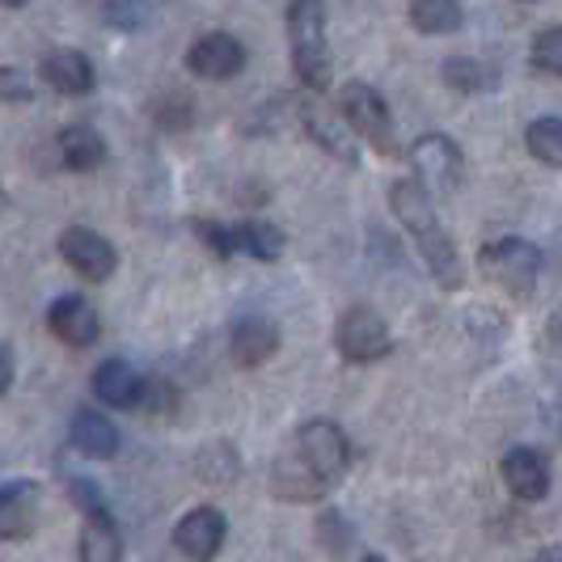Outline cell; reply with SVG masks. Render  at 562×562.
<instances>
[{
  "label": "cell",
  "instance_id": "28",
  "mask_svg": "<svg viewBox=\"0 0 562 562\" xmlns=\"http://www.w3.org/2000/svg\"><path fill=\"white\" fill-rule=\"evenodd\" d=\"M178 406V390L161 381V376H153V381H144V397L136 411H148V415H169Z\"/></svg>",
  "mask_w": 562,
  "mask_h": 562
},
{
  "label": "cell",
  "instance_id": "14",
  "mask_svg": "<svg viewBox=\"0 0 562 562\" xmlns=\"http://www.w3.org/2000/svg\"><path fill=\"white\" fill-rule=\"evenodd\" d=\"M89 385H93V397L102 406H114V411H132V406H140L144 397V376L127 360H119V356H111V360H102V364L93 368Z\"/></svg>",
  "mask_w": 562,
  "mask_h": 562
},
{
  "label": "cell",
  "instance_id": "2",
  "mask_svg": "<svg viewBox=\"0 0 562 562\" xmlns=\"http://www.w3.org/2000/svg\"><path fill=\"white\" fill-rule=\"evenodd\" d=\"M390 207L402 221V228L411 233V241L419 246L427 271L436 276V283L445 288H461L465 271H461V258H457V246L445 233L440 216H436V203H431V191L423 187L419 178H397L390 182Z\"/></svg>",
  "mask_w": 562,
  "mask_h": 562
},
{
  "label": "cell",
  "instance_id": "29",
  "mask_svg": "<svg viewBox=\"0 0 562 562\" xmlns=\"http://www.w3.org/2000/svg\"><path fill=\"white\" fill-rule=\"evenodd\" d=\"M0 89H4V102H30L34 98V85L18 68H0Z\"/></svg>",
  "mask_w": 562,
  "mask_h": 562
},
{
  "label": "cell",
  "instance_id": "22",
  "mask_svg": "<svg viewBox=\"0 0 562 562\" xmlns=\"http://www.w3.org/2000/svg\"><path fill=\"white\" fill-rule=\"evenodd\" d=\"M525 148L533 153L541 166L562 169V119L546 114V119H533L525 127Z\"/></svg>",
  "mask_w": 562,
  "mask_h": 562
},
{
  "label": "cell",
  "instance_id": "31",
  "mask_svg": "<svg viewBox=\"0 0 562 562\" xmlns=\"http://www.w3.org/2000/svg\"><path fill=\"white\" fill-rule=\"evenodd\" d=\"M4 9H22V4H30V0H0Z\"/></svg>",
  "mask_w": 562,
  "mask_h": 562
},
{
  "label": "cell",
  "instance_id": "5",
  "mask_svg": "<svg viewBox=\"0 0 562 562\" xmlns=\"http://www.w3.org/2000/svg\"><path fill=\"white\" fill-rule=\"evenodd\" d=\"M479 271L512 296H529L541 276V250L529 246L525 237H499L479 250Z\"/></svg>",
  "mask_w": 562,
  "mask_h": 562
},
{
  "label": "cell",
  "instance_id": "30",
  "mask_svg": "<svg viewBox=\"0 0 562 562\" xmlns=\"http://www.w3.org/2000/svg\"><path fill=\"white\" fill-rule=\"evenodd\" d=\"M13 368H18V360H13V342L4 338V342H0V394L13 390Z\"/></svg>",
  "mask_w": 562,
  "mask_h": 562
},
{
  "label": "cell",
  "instance_id": "9",
  "mask_svg": "<svg viewBox=\"0 0 562 562\" xmlns=\"http://www.w3.org/2000/svg\"><path fill=\"white\" fill-rule=\"evenodd\" d=\"M187 68L195 72L199 81H233L246 68V47H241V38H233L225 30L199 34L195 43L187 47Z\"/></svg>",
  "mask_w": 562,
  "mask_h": 562
},
{
  "label": "cell",
  "instance_id": "15",
  "mask_svg": "<svg viewBox=\"0 0 562 562\" xmlns=\"http://www.w3.org/2000/svg\"><path fill=\"white\" fill-rule=\"evenodd\" d=\"M280 351V326L271 322V317H241L237 326H233V335H228V356H233V364L241 368H258L267 364L271 356Z\"/></svg>",
  "mask_w": 562,
  "mask_h": 562
},
{
  "label": "cell",
  "instance_id": "12",
  "mask_svg": "<svg viewBox=\"0 0 562 562\" xmlns=\"http://www.w3.org/2000/svg\"><path fill=\"white\" fill-rule=\"evenodd\" d=\"M47 330L64 347L85 351V347H93L102 338V317H98V310L85 296H59V301H52V310H47Z\"/></svg>",
  "mask_w": 562,
  "mask_h": 562
},
{
  "label": "cell",
  "instance_id": "24",
  "mask_svg": "<svg viewBox=\"0 0 562 562\" xmlns=\"http://www.w3.org/2000/svg\"><path fill=\"white\" fill-rule=\"evenodd\" d=\"M533 68L546 77H562V26H546L529 47Z\"/></svg>",
  "mask_w": 562,
  "mask_h": 562
},
{
  "label": "cell",
  "instance_id": "8",
  "mask_svg": "<svg viewBox=\"0 0 562 562\" xmlns=\"http://www.w3.org/2000/svg\"><path fill=\"white\" fill-rule=\"evenodd\" d=\"M59 258L89 283H106L119 271V250L102 233H93L85 225H72L59 233Z\"/></svg>",
  "mask_w": 562,
  "mask_h": 562
},
{
  "label": "cell",
  "instance_id": "6",
  "mask_svg": "<svg viewBox=\"0 0 562 562\" xmlns=\"http://www.w3.org/2000/svg\"><path fill=\"white\" fill-rule=\"evenodd\" d=\"M335 342H338V356L347 364H376V360H385L394 351V330H390V322L376 310L351 305V310L338 317Z\"/></svg>",
  "mask_w": 562,
  "mask_h": 562
},
{
  "label": "cell",
  "instance_id": "11",
  "mask_svg": "<svg viewBox=\"0 0 562 562\" xmlns=\"http://www.w3.org/2000/svg\"><path fill=\"white\" fill-rule=\"evenodd\" d=\"M43 512V486L30 479H9L0 486V537L4 541H22L34 533Z\"/></svg>",
  "mask_w": 562,
  "mask_h": 562
},
{
  "label": "cell",
  "instance_id": "20",
  "mask_svg": "<svg viewBox=\"0 0 562 562\" xmlns=\"http://www.w3.org/2000/svg\"><path fill=\"white\" fill-rule=\"evenodd\" d=\"M233 237H237V254H250L258 262H276L288 250V237L283 228L267 225V221H237L233 225Z\"/></svg>",
  "mask_w": 562,
  "mask_h": 562
},
{
  "label": "cell",
  "instance_id": "27",
  "mask_svg": "<svg viewBox=\"0 0 562 562\" xmlns=\"http://www.w3.org/2000/svg\"><path fill=\"white\" fill-rule=\"evenodd\" d=\"M106 22L114 30H140L148 22V0H106Z\"/></svg>",
  "mask_w": 562,
  "mask_h": 562
},
{
  "label": "cell",
  "instance_id": "4",
  "mask_svg": "<svg viewBox=\"0 0 562 562\" xmlns=\"http://www.w3.org/2000/svg\"><path fill=\"white\" fill-rule=\"evenodd\" d=\"M338 114L347 123V132L368 148L397 157V136H394V114L385 106V98L364 81H347L338 89Z\"/></svg>",
  "mask_w": 562,
  "mask_h": 562
},
{
  "label": "cell",
  "instance_id": "23",
  "mask_svg": "<svg viewBox=\"0 0 562 562\" xmlns=\"http://www.w3.org/2000/svg\"><path fill=\"white\" fill-rule=\"evenodd\" d=\"M445 85L457 93H486L495 85V72L474 56H449L445 59Z\"/></svg>",
  "mask_w": 562,
  "mask_h": 562
},
{
  "label": "cell",
  "instance_id": "1",
  "mask_svg": "<svg viewBox=\"0 0 562 562\" xmlns=\"http://www.w3.org/2000/svg\"><path fill=\"white\" fill-rule=\"evenodd\" d=\"M351 461V445L342 427L330 419L301 423L276 452L271 491L280 504H322L335 491Z\"/></svg>",
  "mask_w": 562,
  "mask_h": 562
},
{
  "label": "cell",
  "instance_id": "21",
  "mask_svg": "<svg viewBox=\"0 0 562 562\" xmlns=\"http://www.w3.org/2000/svg\"><path fill=\"white\" fill-rule=\"evenodd\" d=\"M465 13H461V0H415L411 4V26L419 34H452L461 30Z\"/></svg>",
  "mask_w": 562,
  "mask_h": 562
},
{
  "label": "cell",
  "instance_id": "3",
  "mask_svg": "<svg viewBox=\"0 0 562 562\" xmlns=\"http://www.w3.org/2000/svg\"><path fill=\"white\" fill-rule=\"evenodd\" d=\"M288 47H292V68L305 89L326 93L335 81V59L326 43V4L322 0H292L288 4Z\"/></svg>",
  "mask_w": 562,
  "mask_h": 562
},
{
  "label": "cell",
  "instance_id": "16",
  "mask_svg": "<svg viewBox=\"0 0 562 562\" xmlns=\"http://www.w3.org/2000/svg\"><path fill=\"white\" fill-rule=\"evenodd\" d=\"M43 81L64 98H81L93 89V64L81 47H52L43 56Z\"/></svg>",
  "mask_w": 562,
  "mask_h": 562
},
{
  "label": "cell",
  "instance_id": "18",
  "mask_svg": "<svg viewBox=\"0 0 562 562\" xmlns=\"http://www.w3.org/2000/svg\"><path fill=\"white\" fill-rule=\"evenodd\" d=\"M59 157H64V166L72 169V173H89V169L106 166L111 148H106V136H102L98 127H89V123H68V127L59 132Z\"/></svg>",
  "mask_w": 562,
  "mask_h": 562
},
{
  "label": "cell",
  "instance_id": "7",
  "mask_svg": "<svg viewBox=\"0 0 562 562\" xmlns=\"http://www.w3.org/2000/svg\"><path fill=\"white\" fill-rule=\"evenodd\" d=\"M411 169H415V178L436 199L457 195V187L465 178V153L449 136L427 132V136H419V140L411 144Z\"/></svg>",
  "mask_w": 562,
  "mask_h": 562
},
{
  "label": "cell",
  "instance_id": "26",
  "mask_svg": "<svg viewBox=\"0 0 562 562\" xmlns=\"http://www.w3.org/2000/svg\"><path fill=\"white\" fill-rule=\"evenodd\" d=\"M68 499L72 507L81 512V516H98V512H111L106 507V495H102V486L89 479H68Z\"/></svg>",
  "mask_w": 562,
  "mask_h": 562
},
{
  "label": "cell",
  "instance_id": "19",
  "mask_svg": "<svg viewBox=\"0 0 562 562\" xmlns=\"http://www.w3.org/2000/svg\"><path fill=\"white\" fill-rule=\"evenodd\" d=\"M77 554H81L85 562H119L123 559V537H119V525L111 520V512L85 516Z\"/></svg>",
  "mask_w": 562,
  "mask_h": 562
},
{
  "label": "cell",
  "instance_id": "17",
  "mask_svg": "<svg viewBox=\"0 0 562 562\" xmlns=\"http://www.w3.org/2000/svg\"><path fill=\"white\" fill-rule=\"evenodd\" d=\"M68 440H72V449L89 457V461H111L114 452H119V427H114L102 411H77L72 423H68Z\"/></svg>",
  "mask_w": 562,
  "mask_h": 562
},
{
  "label": "cell",
  "instance_id": "10",
  "mask_svg": "<svg viewBox=\"0 0 562 562\" xmlns=\"http://www.w3.org/2000/svg\"><path fill=\"white\" fill-rule=\"evenodd\" d=\"M225 516L216 512V507H191L178 525H173V550L178 554H187V559H216L221 554V546H225Z\"/></svg>",
  "mask_w": 562,
  "mask_h": 562
},
{
  "label": "cell",
  "instance_id": "25",
  "mask_svg": "<svg viewBox=\"0 0 562 562\" xmlns=\"http://www.w3.org/2000/svg\"><path fill=\"white\" fill-rule=\"evenodd\" d=\"M195 237L216 254V258H233L237 254V237H233V225H221V221H195Z\"/></svg>",
  "mask_w": 562,
  "mask_h": 562
},
{
  "label": "cell",
  "instance_id": "13",
  "mask_svg": "<svg viewBox=\"0 0 562 562\" xmlns=\"http://www.w3.org/2000/svg\"><path fill=\"white\" fill-rule=\"evenodd\" d=\"M499 474H504L512 499H520V504H541L550 495V461H546V452L512 449L504 457V465H499Z\"/></svg>",
  "mask_w": 562,
  "mask_h": 562
}]
</instances>
